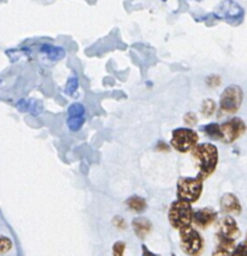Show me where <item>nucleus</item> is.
Wrapping results in <instances>:
<instances>
[{"label":"nucleus","mask_w":247,"mask_h":256,"mask_svg":"<svg viewBox=\"0 0 247 256\" xmlns=\"http://www.w3.org/2000/svg\"><path fill=\"white\" fill-rule=\"evenodd\" d=\"M142 256H160V255H157V254L152 252L147 246L142 245Z\"/></svg>","instance_id":"obj_27"},{"label":"nucleus","mask_w":247,"mask_h":256,"mask_svg":"<svg viewBox=\"0 0 247 256\" xmlns=\"http://www.w3.org/2000/svg\"><path fill=\"white\" fill-rule=\"evenodd\" d=\"M216 218L217 212L211 208H204L194 211V222L200 228H207L216 221Z\"/></svg>","instance_id":"obj_11"},{"label":"nucleus","mask_w":247,"mask_h":256,"mask_svg":"<svg viewBox=\"0 0 247 256\" xmlns=\"http://www.w3.org/2000/svg\"><path fill=\"white\" fill-rule=\"evenodd\" d=\"M184 123H186L187 126H188V127H192V126H194L197 123V116H196V113H194V112H188L187 113V114H184Z\"/></svg>","instance_id":"obj_24"},{"label":"nucleus","mask_w":247,"mask_h":256,"mask_svg":"<svg viewBox=\"0 0 247 256\" xmlns=\"http://www.w3.org/2000/svg\"><path fill=\"white\" fill-rule=\"evenodd\" d=\"M202 190L204 180L201 177H181L177 182V198L194 204L202 195Z\"/></svg>","instance_id":"obj_3"},{"label":"nucleus","mask_w":247,"mask_h":256,"mask_svg":"<svg viewBox=\"0 0 247 256\" xmlns=\"http://www.w3.org/2000/svg\"><path fill=\"white\" fill-rule=\"evenodd\" d=\"M191 154L194 164L198 168L197 176L201 177L204 181L216 170L217 164H218V150L214 144L204 142V144H197L191 151Z\"/></svg>","instance_id":"obj_1"},{"label":"nucleus","mask_w":247,"mask_h":256,"mask_svg":"<svg viewBox=\"0 0 247 256\" xmlns=\"http://www.w3.org/2000/svg\"><path fill=\"white\" fill-rule=\"evenodd\" d=\"M162 2H166V0H162Z\"/></svg>","instance_id":"obj_30"},{"label":"nucleus","mask_w":247,"mask_h":256,"mask_svg":"<svg viewBox=\"0 0 247 256\" xmlns=\"http://www.w3.org/2000/svg\"><path fill=\"white\" fill-rule=\"evenodd\" d=\"M127 206L130 208L132 211H136V212H142V211L146 210L147 208V202L143 198L140 196H132L127 200Z\"/></svg>","instance_id":"obj_17"},{"label":"nucleus","mask_w":247,"mask_h":256,"mask_svg":"<svg viewBox=\"0 0 247 256\" xmlns=\"http://www.w3.org/2000/svg\"><path fill=\"white\" fill-rule=\"evenodd\" d=\"M197 2H202V0H197Z\"/></svg>","instance_id":"obj_29"},{"label":"nucleus","mask_w":247,"mask_h":256,"mask_svg":"<svg viewBox=\"0 0 247 256\" xmlns=\"http://www.w3.org/2000/svg\"><path fill=\"white\" fill-rule=\"evenodd\" d=\"M240 236H241V231H240L236 220H234V218H231V216H226V218H224L221 221H220L216 238H230V240L236 241Z\"/></svg>","instance_id":"obj_10"},{"label":"nucleus","mask_w":247,"mask_h":256,"mask_svg":"<svg viewBox=\"0 0 247 256\" xmlns=\"http://www.w3.org/2000/svg\"><path fill=\"white\" fill-rule=\"evenodd\" d=\"M244 100V92L240 86L231 84L222 92L220 98V110L227 114H234L240 110Z\"/></svg>","instance_id":"obj_7"},{"label":"nucleus","mask_w":247,"mask_h":256,"mask_svg":"<svg viewBox=\"0 0 247 256\" xmlns=\"http://www.w3.org/2000/svg\"><path fill=\"white\" fill-rule=\"evenodd\" d=\"M214 16L218 20H224L230 26H237L244 22V10L240 4H237L234 0H224L217 6V10L214 12Z\"/></svg>","instance_id":"obj_5"},{"label":"nucleus","mask_w":247,"mask_h":256,"mask_svg":"<svg viewBox=\"0 0 247 256\" xmlns=\"http://www.w3.org/2000/svg\"><path fill=\"white\" fill-rule=\"evenodd\" d=\"M156 148H157V151H170L168 144H164V142H162V141L158 142L157 147H156Z\"/></svg>","instance_id":"obj_28"},{"label":"nucleus","mask_w":247,"mask_h":256,"mask_svg":"<svg viewBox=\"0 0 247 256\" xmlns=\"http://www.w3.org/2000/svg\"><path fill=\"white\" fill-rule=\"evenodd\" d=\"M220 126H221L222 141L224 144H232V142L237 141L246 132V124L238 117L231 118Z\"/></svg>","instance_id":"obj_8"},{"label":"nucleus","mask_w":247,"mask_h":256,"mask_svg":"<svg viewBox=\"0 0 247 256\" xmlns=\"http://www.w3.org/2000/svg\"><path fill=\"white\" fill-rule=\"evenodd\" d=\"M28 110L33 116H38L43 112V104H42L40 100H29Z\"/></svg>","instance_id":"obj_21"},{"label":"nucleus","mask_w":247,"mask_h":256,"mask_svg":"<svg viewBox=\"0 0 247 256\" xmlns=\"http://www.w3.org/2000/svg\"><path fill=\"white\" fill-rule=\"evenodd\" d=\"M234 248H236V245H234V240L217 238V245L212 251V256H231Z\"/></svg>","instance_id":"obj_13"},{"label":"nucleus","mask_w":247,"mask_h":256,"mask_svg":"<svg viewBox=\"0 0 247 256\" xmlns=\"http://www.w3.org/2000/svg\"><path fill=\"white\" fill-rule=\"evenodd\" d=\"M168 220L170 224L176 230L191 226L194 222V208L192 204L187 201L177 200L171 204L168 211Z\"/></svg>","instance_id":"obj_2"},{"label":"nucleus","mask_w":247,"mask_h":256,"mask_svg":"<svg viewBox=\"0 0 247 256\" xmlns=\"http://www.w3.org/2000/svg\"><path fill=\"white\" fill-rule=\"evenodd\" d=\"M133 230H134L136 235L140 238H147L148 234L152 231V222L148 218H137L132 221Z\"/></svg>","instance_id":"obj_14"},{"label":"nucleus","mask_w":247,"mask_h":256,"mask_svg":"<svg viewBox=\"0 0 247 256\" xmlns=\"http://www.w3.org/2000/svg\"><path fill=\"white\" fill-rule=\"evenodd\" d=\"M206 82L210 87H217V86H220V83H221V80H220L218 76H211V77L207 78Z\"/></svg>","instance_id":"obj_25"},{"label":"nucleus","mask_w":247,"mask_h":256,"mask_svg":"<svg viewBox=\"0 0 247 256\" xmlns=\"http://www.w3.org/2000/svg\"><path fill=\"white\" fill-rule=\"evenodd\" d=\"M246 241H247V240H246Z\"/></svg>","instance_id":"obj_32"},{"label":"nucleus","mask_w":247,"mask_h":256,"mask_svg":"<svg viewBox=\"0 0 247 256\" xmlns=\"http://www.w3.org/2000/svg\"><path fill=\"white\" fill-rule=\"evenodd\" d=\"M172 256H176V255H172Z\"/></svg>","instance_id":"obj_31"},{"label":"nucleus","mask_w":247,"mask_h":256,"mask_svg":"<svg viewBox=\"0 0 247 256\" xmlns=\"http://www.w3.org/2000/svg\"><path fill=\"white\" fill-rule=\"evenodd\" d=\"M231 256H247V241L238 244L234 248V250L232 251Z\"/></svg>","instance_id":"obj_22"},{"label":"nucleus","mask_w":247,"mask_h":256,"mask_svg":"<svg viewBox=\"0 0 247 256\" xmlns=\"http://www.w3.org/2000/svg\"><path fill=\"white\" fill-rule=\"evenodd\" d=\"M112 251H113V256H124L126 242H123V241H117V242L113 245Z\"/></svg>","instance_id":"obj_23"},{"label":"nucleus","mask_w":247,"mask_h":256,"mask_svg":"<svg viewBox=\"0 0 247 256\" xmlns=\"http://www.w3.org/2000/svg\"><path fill=\"white\" fill-rule=\"evenodd\" d=\"M180 242L182 251L188 256H200L204 251V238L192 226L180 230Z\"/></svg>","instance_id":"obj_4"},{"label":"nucleus","mask_w":247,"mask_h":256,"mask_svg":"<svg viewBox=\"0 0 247 256\" xmlns=\"http://www.w3.org/2000/svg\"><path fill=\"white\" fill-rule=\"evenodd\" d=\"M216 112V102L214 100H204L201 106V113L204 117H211Z\"/></svg>","instance_id":"obj_19"},{"label":"nucleus","mask_w":247,"mask_h":256,"mask_svg":"<svg viewBox=\"0 0 247 256\" xmlns=\"http://www.w3.org/2000/svg\"><path fill=\"white\" fill-rule=\"evenodd\" d=\"M78 88H79L78 76H76V73H72L70 77H69L68 80H66V88H64V92H66L68 96H73L74 93L78 90Z\"/></svg>","instance_id":"obj_18"},{"label":"nucleus","mask_w":247,"mask_h":256,"mask_svg":"<svg viewBox=\"0 0 247 256\" xmlns=\"http://www.w3.org/2000/svg\"><path fill=\"white\" fill-rule=\"evenodd\" d=\"M220 208L224 214H231V215H240L241 214V204H240L238 198L234 195V194H224L220 201Z\"/></svg>","instance_id":"obj_12"},{"label":"nucleus","mask_w":247,"mask_h":256,"mask_svg":"<svg viewBox=\"0 0 247 256\" xmlns=\"http://www.w3.org/2000/svg\"><path fill=\"white\" fill-rule=\"evenodd\" d=\"M87 112L86 107L82 103H72L68 108V118H66V124L72 132L80 131L86 123Z\"/></svg>","instance_id":"obj_9"},{"label":"nucleus","mask_w":247,"mask_h":256,"mask_svg":"<svg viewBox=\"0 0 247 256\" xmlns=\"http://www.w3.org/2000/svg\"><path fill=\"white\" fill-rule=\"evenodd\" d=\"M198 134L191 128H177L172 132L171 146L181 154L191 152L198 144Z\"/></svg>","instance_id":"obj_6"},{"label":"nucleus","mask_w":247,"mask_h":256,"mask_svg":"<svg viewBox=\"0 0 247 256\" xmlns=\"http://www.w3.org/2000/svg\"><path fill=\"white\" fill-rule=\"evenodd\" d=\"M12 248H13V242H12L10 238L8 236L0 235V255L9 252Z\"/></svg>","instance_id":"obj_20"},{"label":"nucleus","mask_w":247,"mask_h":256,"mask_svg":"<svg viewBox=\"0 0 247 256\" xmlns=\"http://www.w3.org/2000/svg\"><path fill=\"white\" fill-rule=\"evenodd\" d=\"M202 134H206L210 140H222V132H221V126L218 123H208L206 126L201 127Z\"/></svg>","instance_id":"obj_16"},{"label":"nucleus","mask_w":247,"mask_h":256,"mask_svg":"<svg viewBox=\"0 0 247 256\" xmlns=\"http://www.w3.org/2000/svg\"><path fill=\"white\" fill-rule=\"evenodd\" d=\"M40 52L42 54H44L52 62H58L66 56V50L62 46H50V44H44V46H42Z\"/></svg>","instance_id":"obj_15"},{"label":"nucleus","mask_w":247,"mask_h":256,"mask_svg":"<svg viewBox=\"0 0 247 256\" xmlns=\"http://www.w3.org/2000/svg\"><path fill=\"white\" fill-rule=\"evenodd\" d=\"M113 224H114L116 228H120V230H123V228H126V221L123 220L120 216H116L114 220H113Z\"/></svg>","instance_id":"obj_26"}]
</instances>
